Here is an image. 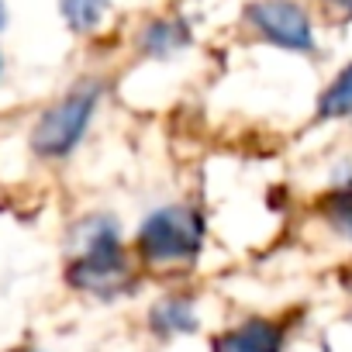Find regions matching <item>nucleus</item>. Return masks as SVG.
<instances>
[{
    "label": "nucleus",
    "mask_w": 352,
    "mask_h": 352,
    "mask_svg": "<svg viewBox=\"0 0 352 352\" xmlns=\"http://www.w3.org/2000/svg\"><path fill=\"white\" fill-rule=\"evenodd\" d=\"M69 283L100 297H114L131 287V270L111 218H90L80 228V256L69 266Z\"/></svg>",
    "instance_id": "1"
},
{
    "label": "nucleus",
    "mask_w": 352,
    "mask_h": 352,
    "mask_svg": "<svg viewBox=\"0 0 352 352\" xmlns=\"http://www.w3.org/2000/svg\"><path fill=\"white\" fill-rule=\"evenodd\" d=\"M201 242H204V221L194 208H184V204L152 211L138 228V252L155 266L194 259Z\"/></svg>",
    "instance_id": "2"
},
{
    "label": "nucleus",
    "mask_w": 352,
    "mask_h": 352,
    "mask_svg": "<svg viewBox=\"0 0 352 352\" xmlns=\"http://www.w3.org/2000/svg\"><path fill=\"white\" fill-rule=\"evenodd\" d=\"M97 100H100V87L83 83L73 94H66L56 107H49L42 114V121L35 124V135H32L35 152L45 155V159L69 155L80 145V138H83V131H87V124L97 111Z\"/></svg>",
    "instance_id": "3"
},
{
    "label": "nucleus",
    "mask_w": 352,
    "mask_h": 352,
    "mask_svg": "<svg viewBox=\"0 0 352 352\" xmlns=\"http://www.w3.org/2000/svg\"><path fill=\"white\" fill-rule=\"evenodd\" d=\"M245 21L273 45L287 52H314V28L297 0H256L245 8Z\"/></svg>",
    "instance_id": "4"
},
{
    "label": "nucleus",
    "mask_w": 352,
    "mask_h": 352,
    "mask_svg": "<svg viewBox=\"0 0 352 352\" xmlns=\"http://www.w3.org/2000/svg\"><path fill=\"white\" fill-rule=\"evenodd\" d=\"M280 349H283V328L263 318H252L214 338V352H280Z\"/></svg>",
    "instance_id": "5"
},
{
    "label": "nucleus",
    "mask_w": 352,
    "mask_h": 352,
    "mask_svg": "<svg viewBox=\"0 0 352 352\" xmlns=\"http://www.w3.org/2000/svg\"><path fill=\"white\" fill-rule=\"evenodd\" d=\"M152 321V331L162 335V338H173V335H190L197 331V311L187 297H169V300H159L148 314Z\"/></svg>",
    "instance_id": "6"
},
{
    "label": "nucleus",
    "mask_w": 352,
    "mask_h": 352,
    "mask_svg": "<svg viewBox=\"0 0 352 352\" xmlns=\"http://www.w3.org/2000/svg\"><path fill=\"white\" fill-rule=\"evenodd\" d=\"M190 45V28L180 21V18H162V21H152L142 35V49L145 56L152 59H169L180 49Z\"/></svg>",
    "instance_id": "7"
},
{
    "label": "nucleus",
    "mask_w": 352,
    "mask_h": 352,
    "mask_svg": "<svg viewBox=\"0 0 352 352\" xmlns=\"http://www.w3.org/2000/svg\"><path fill=\"white\" fill-rule=\"evenodd\" d=\"M318 114H321V118H349V114H352V66H345V69L335 76V83L321 94Z\"/></svg>",
    "instance_id": "8"
},
{
    "label": "nucleus",
    "mask_w": 352,
    "mask_h": 352,
    "mask_svg": "<svg viewBox=\"0 0 352 352\" xmlns=\"http://www.w3.org/2000/svg\"><path fill=\"white\" fill-rule=\"evenodd\" d=\"M59 8H63V18L73 32H94L104 21L111 0H63Z\"/></svg>",
    "instance_id": "9"
},
{
    "label": "nucleus",
    "mask_w": 352,
    "mask_h": 352,
    "mask_svg": "<svg viewBox=\"0 0 352 352\" xmlns=\"http://www.w3.org/2000/svg\"><path fill=\"white\" fill-rule=\"evenodd\" d=\"M324 214H328L331 228H335L342 239L352 242V187H342V190L328 194V201H324Z\"/></svg>",
    "instance_id": "10"
},
{
    "label": "nucleus",
    "mask_w": 352,
    "mask_h": 352,
    "mask_svg": "<svg viewBox=\"0 0 352 352\" xmlns=\"http://www.w3.org/2000/svg\"><path fill=\"white\" fill-rule=\"evenodd\" d=\"M324 4H331V8L342 11V14H352V0H324Z\"/></svg>",
    "instance_id": "11"
},
{
    "label": "nucleus",
    "mask_w": 352,
    "mask_h": 352,
    "mask_svg": "<svg viewBox=\"0 0 352 352\" xmlns=\"http://www.w3.org/2000/svg\"><path fill=\"white\" fill-rule=\"evenodd\" d=\"M4 25H8V8H4V0H0V32H4Z\"/></svg>",
    "instance_id": "12"
},
{
    "label": "nucleus",
    "mask_w": 352,
    "mask_h": 352,
    "mask_svg": "<svg viewBox=\"0 0 352 352\" xmlns=\"http://www.w3.org/2000/svg\"><path fill=\"white\" fill-rule=\"evenodd\" d=\"M32 352H42V349H32Z\"/></svg>",
    "instance_id": "13"
}]
</instances>
